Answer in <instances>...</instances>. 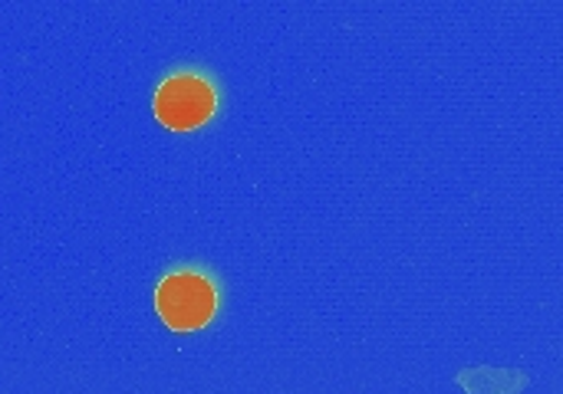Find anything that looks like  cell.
<instances>
[{
    "label": "cell",
    "instance_id": "7a4b0ae2",
    "mask_svg": "<svg viewBox=\"0 0 563 394\" xmlns=\"http://www.w3.org/2000/svg\"><path fill=\"white\" fill-rule=\"evenodd\" d=\"M155 119L172 128V132H191L198 125H205L214 109H218V92L214 82L205 79L201 72H172L158 82L155 89Z\"/></svg>",
    "mask_w": 563,
    "mask_h": 394
},
{
    "label": "cell",
    "instance_id": "6da1fadb",
    "mask_svg": "<svg viewBox=\"0 0 563 394\" xmlns=\"http://www.w3.org/2000/svg\"><path fill=\"white\" fill-rule=\"evenodd\" d=\"M155 309L162 323L175 333H195L218 313V290L211 277L198 270H175L155 290Z\"/></svg>",
    "mask_w": 563,
    "mask_h": 394
}]
</instances>
